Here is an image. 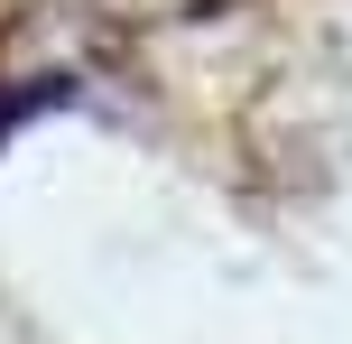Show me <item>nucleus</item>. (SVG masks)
<instances>
[{"instance_id": "1", "label": "nucleus", "mask_w": 352, "mask_h": 344, "mask_svg": "<svg viewBox=\"0 0 352 344\" xmlns=\"http://www.w3.org/2000/svg\"><path fill=\"white\" fill-rule=\"evenodd\" d=\"M56 103H74L65 74H0V140H10L19 121H37V112H56Z\"/></svg>"}]
</instances>
